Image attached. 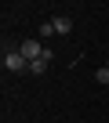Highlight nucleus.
Instances as JSON below:
<instances>
[{
	"label": "nucleus",
	"instance_id": "obj_1",
	"mask_svg": "<svg viewBox=\"0 0 109 123\" xmlns=\"http://www.w3.org/2000/svg\"><path fill=\"white\" fill-rule=\"evenodd\" d=\"M4 69L7 73H29V62L18 54V47H4Z\"/></svg>",
	"mask_w": 109,
	"mask_h": 123
},
{
	"label": "nucleus",
	"instance_id": "obj_2",
	"mask_svg": "<svg viewBox=\"0 0 109 123\" xmlns=\"http://www.w3.org/2000/svg\"><path fill=\"white\" fill-rule=\"evenodd\" d=\"M44 51H47V47H44L40 40H22V43H18V54H22L26 62H36V58H44Z\"/></svg>",
	"mask_w": 109,
	"mask_h": 123
},
{
	"label": "nucleus",
	"instance_id": "obj_3",
	"mask_svg": "<svg viewBox=\"0 0 109 123\" xmlns=\"http://www.w3.org/2000/svg\"><path fill=\"white\" fill-rule=\"evenodd\" d=\"M51 62H54V51L47 47V51H44V58H36V62H29V73H33V76H44V73L51 69Z\"/></svg>",
	"mask_w": 109,
	"mask_h": 123
},
{
	"label": "nucleus",
	"instance_id": "obj_4",
	"mask_svg": "<svg viewBox=\"0 0 109 123\" xmlns=\"http://www.w3.org/2000/svg\"><path fill=\"white\" fill-rule=\"evenodd\" d=\"M51 25H54V33H58V36H69V33H73V18H69V15H54Z\"/></svg>",
	"mask_w": 109,
	"mask_h": 123
},
{
	"label": "nucleus",
	"instance_id": "obj_5",
	"mask_svg": "<svg viewBox=\"0 0 109 123\" xmlns=\"http://www.w3.org/2000/svg\"><path fill=\"white\" fill-rule=\"evenodd\" d=\"M51 36H54V25L44 22V25H40V40H51Z\"/></svg>",
	"mask_w": 109,
	"mask_h": 123
},
{
	"label": "nucleus",
	"instance_id": "obj_6",
	"mask_svg": "<svg viewBox=\"0 0 109 123\" xmlns=\"http://www.w3.org/2000/svg\"><path fill=\"white\" fill-rule=\"evenodd\" d=\"M95 80H98V83H109V69H105V65H102V69H95Z\"/></svg>",
	"mask_w": 109,
	"mask_h": 123
},
{
	"label": "nucleus",
	"instance_id": "obj_7",
	"mask_svg": "<svg viewBox=\"0 0 109 123\" xmlns=\"http://www.w3.org/2000/svg\"><path fill=\"white\" fill-rule=\"evenodd\" d=\"M105 69H109V62H105Z\"/></svg>",
	"mask_w": 109,
	"mask_h": 123
}]
</instances>
